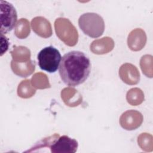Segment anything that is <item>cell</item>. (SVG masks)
Returning <instances> with one entry per match:
<instances>
[{"mask_svg": "<svg viewBox=\"0 0 153 153\" xmlns=\"http://www.w3.org/2000/svg\"><path fill=\"white\" fill-rule=\"evenodd\" d=\"M1 6V33L5 34L16 26L17 14L12 4L6 1H0Z\"/></svg>", "mask_w": 153, "mask_h": 153, "instance_id": "obj_4", "label": "cell"}, {"mask_svg": "<svg viewBox=\"0 0 153 153\" xmlns=\"http://www.w3.org/2000/svg\"><path fill=\"white\" fill-rule=\"evenodd\" d=\"M78 25L84 34L93 38L100 36L105 30L103 18L95 13H86L78 19Z\"/></svg>", "mask_w": 153, "mask_h": 153, "instance_id": "obj_2", "label": "cell"}, {"mask_svg": "<svg viewBox=\"0 0 153 153\" xmlns=\"http://www.w3.org/2000/svg\"><path fill=\"white\" fill-rule=\"evenodd\" d=\"M91 67L90 60L85 53L79 51H71L62 57L59 75L65 84L75 87L87 79Z\"/></svg>", "mask_w": 153, "mask_h": 153, "instance_id": "obj_1", "label": "cell"}, {"mask_svg": "<svg viewBox=\"0 0 153 153\" xmlns=\"http://www.w3.org/2000/svg\"><path fill=\"white\" fill-rule=\"evenodd\" d=\"M37 59L41 69L54 73L59 68L62 56L57 48L50 45L44 47L38 53Z\"/></svg>", "mask_w": 153, "mask_h": 153, "instance_id": "obj_3", "label": "cell"}, {"mask_svg": "<svg viewBox=\"0 0 153 153\" xmlns=\"http://www.w3.org/2000/svg\"><path fill=\"white\" fill-rule=\"evenodd\" d=\"M52 137L53 136L48 137V144L47 145L50 148L52 153H74L76 151L78 143L75 139H72L66 135L59 137V134H56L53 141L51 142Z\"/></svg>", "mask_w": 153, "mask_h": 153, "instance_id": "obj_5", "label": "cell"}]
</instances>
